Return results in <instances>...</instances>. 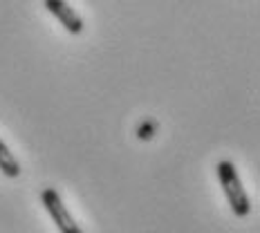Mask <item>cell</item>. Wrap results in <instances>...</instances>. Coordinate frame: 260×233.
I'll return each instance as SVG.
<instances>
[{
	"label": "cell",
	"instance_id": "cell-1",
	"mask_svg": "<svg viewBox=\"0 0 260 233\" xmlns=\"http://www.w3.org/2000/svg\"><path fill=\"white\" fill-rule=\"evenodd\" d=\"M215 171H218V180L222 184V191H224L226 199H229V207L234 211V215L236 218H247L251 213V199H249L245 186H242L236 166L229 159H224L215 166Z\"/></svg>",
	"mask_w": 260,
	"mask_h": 233
},
{
	"label": "cell",
	"instance_id": "cell-4",
	"mask_svg": "<svg viewBox=\"0 0 260 233\" xmlns=\"http://www.w3.org/2000/svg\"><path fill=\"white\" fill-rule=\"evenodd\" d=\"M0 171H3L5 177H18L20 175V164L18 159L12 155V150H9V146L0 139Z\"/></svg>",
	"mask_w": 260,
	"mask_h": 233
},
{
	"label": "cell",
	"instance_id": "cell-2",
	"mask_svg": "<svg viewBox=\"0 0 260 233\" xmlns=\"http://www.w3.org/2000/svg\"><path fill=\"white\" fill-rule=\"evenodd\" d=\"M41 202H43V207L47 209L50 218L54 220V224H56V229L61 233H83L81 226L74 222L68 207L63 204V199H61V195L56 193V188H43Z\"/></svg>",
	"mask_w": 260,
	"mask_h": 233
},
{
	"label": "cell",
	"instance_id": "cell-3",
	"mask_svg": "<svg viewBox=\"0 0 260 233\" xmlns=\"http://www.w3.org/2000/svg\"><path fill=\"white\" fill-rule=\"evenodd\" d=\"M45 9L65 27V31H70L74 36L83 31V18L65 0H45Z\"/></svg>",
	"mask_w": 260,
	"mask_h": 233
}]
</instances>
